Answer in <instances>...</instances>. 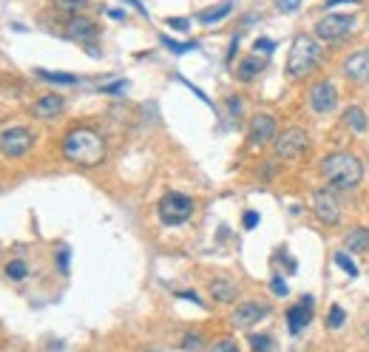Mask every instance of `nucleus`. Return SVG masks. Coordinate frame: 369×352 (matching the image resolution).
<instances>
[{
  "mask_svg": "<svg viewBox=\"0 0 369 352\" xmlns=\"http://www.w3.org/2000/svg\"><path fill=\"white\" fill-rule=\"evenodd\" d=\"M63 156L80 168H97L105 159V139L91 128H74L63 139Z\"/></svg>",
  "mask_w": 369,
  "mask_h": 352,
  "instance_id": "nucleus-1",
  "label": "nucleus"
},
{
  "mask_svg": "<svg viewBox=\"0 0 369 352\" xmlns=\"http://www.w3.org/2000/svg\"><path fill=\"white\" fill-rule=\"evenodd\" d=\"M321 176L332 191H355L363 180V162L352 153H329L321 159Z\"/></svg>",
  "mask_w": 369,
  "mask_h": 352,
  "instance_id": "nucleus-2",
  "label": "nucleus"
},
{
  "mask_svg": "<svg viewBox=\"0 0 369 352\" xmlns=\"http://www.w3.org/2000/svg\"><path fill=\"white\" fill-rule=\"evenodd\" d=\"M321 60V46L310 35H295L290 54H287V77L290 80H304Z\"/></svg>",
  "mask_w": 369,
  "mask_h": 352,
  "instance_id": "nucleus-3",
  "label": "nucleus"
},
{
  "mask_svg": "<svg viewBox=\"0 0 369 352\" xmlns=\"http://www.w3.org/2000/svg\"><path fill=\"white\" fill-rule=\"evenodd\" d=\"M156 213H159V222L168 225V228H179L184 225L191 216H194V199L191 196H184V194H165L156 205Z\"/></svg>",
  "mask_w": 369,
  "mask_h": 352,
  "instance_id": "nucleus-4",
  "label": "nucleus"
},
{
  "mask_svg": "<svg viewBox=\"0 0 369 352\" xmlns=\"http://www.w3.org/2000/svg\"><path fill=\"white\" fill-rule=\"evenodd\" d=\"M355 26H358L355 15H327V18H321L315 23V37L324 40V43L338 46V43H346L352 37Z\"/></svg>",
  "mask_w": 369,
  "mask_h": 352,
  "instance_id": "nucleus-5",
  "label": "nucleus"
},
{
  "mask_svg": "<svg viewBox=\"0 0 369 352\" xmlns=\"http://www.w3.org/2000/svg\"><path fill=\"white\" fill-rule=\"evenodd\" d=\"M35 145V136L32 131L15 125V128H4L0 131V156L6 159H23Z\"/></svg>",
  "mask_w": 369,
  "mask_h": 352,
  "instance_id": "nucleus-6",
  "label": "nucleus"
},
{
  "mask_svg": "<svg viewBox=\"0 0 369 352\" xmlns=\"http://www.w3.org/2000/svg\"><path fill=\"white\" fill-rule=\"evenodd\" d=\"M307 148H310V136H307L304 128H287L276 139V156L279 159H298Z\"/></svg>",
  "mask_w": 369,
  "mask_h": 352,
  "instance_id": "nucleus-7",
  "label": "nucleus"
},
{
  "mask_svg": "<svg viewBox=\"0 0 369 352\" xmlns=\"http://www.w3.org/2000/svg\"><path fill=\"white\" fill-rule=\"evenodd\" d=\"M335 194H338V191H332L329 185L312 194V213H315L318 222H324V225H338V222H341V205H338Z\"/></svg>",
  "mask_w": 369,
  "mask_h": 352,
  "instance_id": "nucleus-8",
  "label": "nucleus"
},
{
  "mask_svg": "<svg viewBox=\"0 0 369 352\" xmlns=\"http://www.w3.org/2000/svg\"><path fill=\"white\" fill-rule=\"evenodd\" d=\"M276 128H279V122H276L273 114H256L250 119V125H247V142L253 148H264L267 142H273Z\"/></svg>",
  "mask_w": 369,
  "mask_h": 352,
  "instance_id": "nucleus-9",
  "label": "nucleus"
},
{
  "mask_svg": "<svg viewBox=\"0 0 369 352\" xmlns=\"http://www.w3.org/2000/svg\"><path fill=\"white\" fill-rule=\"evenodd\" d=\"M270 315V307L267 304H262V301H245V304H239L236 310H233V315H230V324L236 327V329H250V327H256L262 318H267Z\"/></svg>",
  "mask_w": 369,
  "mask_h": 352,
  "instance_id": "nucleus-10",
  "label": "nucleus"
},
{
  "mask_svg": "<svg viewBox=\"0 0 369 352\" xmlns=\"http://www.w3.org/2000/svg\"><path fill=\"white\" fill-rule=\"evenodd\" d=\"M310 108L315 114H332L338 108V91L332 83H315L310 91Z\"/></svg>",
  "mask_w": 369,
  "mask_h": 352,
  "instance_id": "nucleus-11",
  "label": "nucleus"
},
{
  "mask_svg": "<svg viewBox=\"0 0 369 352\" xmlns=\"http://www.w3.org/2000/svg\"><path fill=\"white\" fill-rule=\"evenodd\" d=\"M344 77L352 83H369V49L352 52L344 60Z\"/></svg>",
  "mask_w": 369,
  "mask_h": 352,
  "instance_id": "nucleus-12",
  "label": "nucleus"
},
{
  "mask_svg": "<svg viewBox=\"0 0 369 352\" xmlns=\"http://www.w3.org/2000/svg\"><path fill=\"white\" fill-rule=\"evenodd\" d=\"M312 307H315L312 295H304L295 307H290V312H287V327H290L293 335H298V332L312 321Z\"/></svg>",
  "mask_w": 369,
  "mask_h": 352,
  "instance_id": "nucleus-13",
  "label": "nucleus"
},
{
  "mask_svg": "<svg viewBox=\"0 0 369 352\" xmlns=\"http://www.w3.org/2000/svg\"><path fill=\"white\" fill-rule=\"evenodd\" d=\"M63 108H66V100L60 94H46L37 102H32V114L37 119H54V117L63 114Z\"/></svg>",
  "mask_w": 369,
  "mask_h": 352,
  "instance_id": "nucleus-14",
  "label": "nucleus"
},
{
  "mask_svg": "<svg viewBox=\"0 0 369 352\" xmlns=\"http://www.w3.org/2000/svg\"><path fill=\"white\" fill-rule=\"evenodd\" d=\"M66 32H69V37L71 40H80V43H91V40H97V26L88 20V18H71L69 20V26H66Z\"/></svg>",
  "mask_w": 369,
  "mask_h": 352,
  "instance_id": "nucleus-15",
  "label": "nucleus"
},
{
  "mask_svg": "<svg viewBox=\"0 0 369 352\" xmlns=\"http://www.w3.org/2000/svg\"><path fill=\"white\" fill-rule=\"evenodd\" d=\"M211 295H213V301H219V304H233V301L239 298V287H236L230 278H213V281H211Z\"/></svg>",
  "mask_w": 369,
  "mask_h": 352,
  "instance_id": "nucleus-16",
  "label": "nucleus"
},
{
  "mask_svg": "<svg viewBox=\"0 0 369 352\" xmlns=\"http://www.w3.org/2000/svg\"><path fill=\"white\" fill-rule=\"evenodd\" d=\"M264 66H267V54L262 57V54L256 52V54H250V57H245V60L239 63L236 74H239V80H242V83H250L259 71H264Z\"/></svg>",
  "mask_w": 369,
  "mask_h": 352,
  "instance_id": "nucleus-17",
  "label": "nucleus"
},
{
  "mask_svg": "<svg viewBox=\"0 0 369 352\" xmlns=\"http://www.w3.org/2000/svg\"><path fill=\"white\" fill-rule=\"evenodd\" d=\"M344 247H346V253H352V256L369 253V228H355V230H349L346 239H344Z\"/></svg>",
  "mask_w": 369,
  "mask_h": 352,
  "instance_id": "nucleus-18",
  "label": "nucleus"
},
{
  "mask_svg": "<svg viewBox=\"0 0 369 352\" xmlns=\"http://www.w3.org/2000/svg\"><path fill=\"white\" fill-rule=\"evenodd\" d=\"M344 125H346V131H352V134H366V128H369V119H366V114H363V108H358V105H349L346 111H344V119H341Z\"/></svg>",
  "mask_w": 369,
  "mask_h": 352,
  "instance_id": "nucleus-19",
  "label": "nucleus"
},
{
  "mask_svg": "<svg viewBox=\"0 0 369 352\" xmlns=\"http://www.w3.org/2000/svg\"><path fill=\"white\" fill-rule=\"evenodd\" d=\"M233 12V0H225V4H219V6H211V9H205L197 20L199 23H216V20H225L228 15Z\"/></svg>",
  "mask_w": 369,
  "mask_h": 352,
  "instance_id": "nucleus-20",
  "label": "nucleus"
},
{
  "mask_svg": "<svg viewBox=\"0 0 369 352\" xmlns=\"http://www.w3.org/2000/svg\"><path fill=\"white\" fill-rule=\"evenodd\" d=\"M37 77H40V80H46V83H52V86H74V83H80V77H77V74H66V71H46V69H37Z\"/></svg>",
  "mask_w": 369,
  "mask_h": 352,
  "instance_id": "nucleus-21",
  "label": "nucleus"
},
{
  "mask_svg": "<svg viewBox=\"0 0 369 352\" xmlns=\"http://www.w3.org/2000/svg\"><path fill=\"white\" fill-rule=\"evenodd\" d=\"M6 276H9V278H15V281H20V278H26V276H29V264H26V262H20V259H15V262H9V264H6Z\"/></svg>",
  "mask_w": 369,
  "mask_h": 352,
  "instance_id": "nucleus-22",
  "label": "nucleus"
},
{
  "mask_svg": "<svg viewBox=\"0 0 369 352\" xmlns=\"http://www.w3.org/2000/svg\"><path fill=\"white\" fill-rule=\"evenodd\" d=\"M344 321H346V312H344L338 304H332V310H329V315H327V327H329V329H341Z\"/></svg>",
  "mask_w": 369,
  "mask_h": 352,
  "instance_id": "nucleus-23",
  "label": "nucleus"
},
{
  "mask_svg": "<svg viewBox=\"0 0 369 352\" xmlns=\"http://www.w3.org/2000/svg\"><path fill=\"white\" fill-rule=\"evenodd\" d=\"M332 262H335V264H338L341 270H346V276H352V278L358 276V267L352 264V259H349L346 253H335V259H332Z\"/></svg>",
  "mask_w": 369,
  "mask_h": 352,
  "instance_id": "nucleus-24",
  "label": "nucleus"
},
{
  "mask_svg": "<svg viewBox=\"0 0 369 352\" xmlns=\"http://www.w3.org/2000/svg\"><path fill=\"white\" fill-rule=\"evenodd\" d=\"M162 43H165L170 52H176V54H184V52L197 49V43H176V40H170V37H162Z\"/></svg>",
  "mask_w": 369,
  "mask_h": 352,
  "instance_id": "nucleus-25",
  "label": "nucleus"
},
{
  "mask_svg": "<svg viewBox=\"0 0 369 352\" xmlns=\"http://www.w3.org/2000/svg\"><path fill=\"white\" fill-rule=\"evenodd\" d=\"M86 4L88 0H57V6L63 12H80V9H86Z\"/></svg>",
  "mask_w": 369,
  "mask_h": 352,
  "instance_id": "nucleus-26",
  "label": "nucleus"
},
{
  "mask_svg": "<svg viewBox=\"0 0 369 352\" xmlns=\"http://www.w3.org/2000/svg\"><path fill=\"white\" fill-rule=\"evenodd\" d=\"M250 346L253 349H273V338L270 335H250Z\"/></svg>",
  "mask_w": 369,
  "mask_h": 352,
  "instance_id": "nucleus-27",
  "label": "nucleus"
},
{
  "mask_svg": "<svg viewBox=\"0 0 369 352\" xmlns=\"http://www.w3.org/2000/svg\"><path fill=\"white\" fill-rule=\"evenodd\" d=\"M273 49H276V43L267 40V37H259V40L253 43V52H259V54H273Z\"/></svg>",
  "mask_w": 369,
  "mask_h": 352,
  "instance_id": "nucleus-28",
  "label": "nucleus"
},
{
  "mask_svg": "<svg viewBox=\"0 0 369 352\" xmlns=\"http://www.w3.org/2000/svg\"><path fill=\"white\" fill-rule=\"evenodd\" d=\"M202 346H205V341L199 335H184L182 338V349H202Z\"/></svg>",
  "mask_w": 369,
  "mask_h": 352,
  "instance_id": "nucleus-29",
  "label": "nucleus"
},
{
  "mask_svg": "<svg viewBox=\"0 0 369 352\" xmlns=\"http://www.w3.org/2000/svg\"><path fill=\"white\" fill-rule=\"evenodd\" d=\"M213 349L219 352V349H225V352H236L239 349V344L236 341H230V338H222V341H213Z\"/></svg>",
  "mask_w": 369,
  "mask_h": 352,
  "instance_id": "nucleus-30",
  "label": "nucleus"
},
{
  "mask_svg": "<svg viewBox=\"0 0 369 352\" xmlns=\"http://www.w3.org/2000/svg\"><path fill=\"white\" fill-rule=\"evenodd\" d=\"M279 12H295L298 6H301V0H279Z\"/></svg>",
  "mask_w": 369,
  "mask_h": 352,
  "instance_id": "nucleus-31",
  "label": "nucleus"
},
{
  "mask_svg": "<svg viewBox=\"0 0 369 352\" xmlns=\"http://www.w3.org/2000/svg\"><path fill=\"white\" fill-rule=\"evenodd\" d=\"M270 284H273V293H276V295H287V284H284V278H281V276H276Z\"/></svg>",
  "mask_w": 369,
  "mask_h": 352,
  "instance_id": "nucleus-32",
  "label": "nucleus"
},
{
  "mask_svg": "<svg viewBox=\"0 0 369 352\" xmlns=\"http://www.w3.org/2000/svg\"><path fill=\"white\" fill-rule=\"evenodd\" d=\"M256 225H259V213H256V211H247V213H245V228L253 230Z\"/></svg>",
  "mask_w": 369,
  "mask_h": 352,
  "instance_id": "nucleus-33",
  "label": "nucleus"
},
{
  "mask_svg": "<svg viewBox=\"0 0 369 352\" xmlns=\"http://www.w3.org/2000/svg\"><path fill=\"white\" fill-rule=\"evenodd\" d=\"M228 108H230L233 117H239V114H242V100H239V97H230V100H228Z\"/></svg>",
  "mask_w": 369,
  "mask_h": 352,
  "instance_id": "nucleus-34",
  "label": "nucleus"
},
{
  "mask_svg": "<svg viewBox=\"0 0 369 352\" xmlns=\"http://www.w3.org/2000/svg\"><path fill=\"white\" fill-rule=\"evenodd\" d=\"M168 26H170V29H179V32H184V29H188L191 23H188V20H182V18H170V20H168Z\"/></svg>",
  "mask_w": 369,
  "mask_h": 352,
  "instance_id": "nucleus-35",
  "label": "nucleus"
},
{
  "mask_svg": "<svg viewBox=\"0 0 369 352\" xmlns=\"http://www.w3.org/2000/svg\"><path fill=\"white\" fill-rule=\"evenodd\" d=\"M57 264H60V270H69V250L66 247L57 253Z\"/></svg>",
  "mask_w": 369,
  "mask_h": 352,
  "instance_id": "nucleus-36",
  "label": "nucleus"
},
{
  "mask_svg": "<svg viewBox=\"0 0 369 352\" xmlns=\"http://www.w3.org/2000/svg\"><path fill=\"white\" fill-rule=\"evenodd\" d=\"M338 4H358V0H327V6H329V9H335Z\"/></svg>",
  "mask_w": 369,
  "mask_h": 352,
  "instance_id": "nucleus-37",
  "label": "nucleus"
},
{
  "mask_svg": "<svg viewBox=\"0 0 369 352\" xmlns=\"http://www.w3.org/2000/svg\"><path fill=\"white\" fill-rule=\"evenodd\" d=\"M108 15H111L114 20H122V18H125V12H119V9H108Z\"/></svg>",
  "mask_w": 369,
  "mask_h": 352,
  "instance_id": "nucleus-38",
  "label": "nucleus"
}]
</instances>
